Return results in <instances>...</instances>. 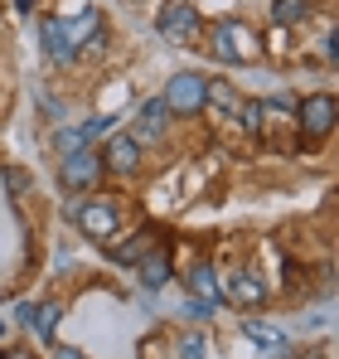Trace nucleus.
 <instances>
[{
  "label": "nucleus",
  "mask_w": 339,
  "mask_h": 359,
  "mask_svg": "<svg viewBox=\"0 0 339 359\" xmlns=\"http://www.w3.org/2000/svg\"><path fill=\"white\" fill-rule=\"evenodd\" d=\"M335 97L330 93H310L305 102H296V121H300V136L305 141H325L335 131Z\"/></svg>",
  "instance_id": "nucleus-6"
},
{
  "label": "nucleus",
  "mask_w": 339,
  "mask_h": 359,
  "mask_svg": "<svg viewBox=\"0 0 339 359\" xmlns=\"http://www.w3.org/2000/svg\"><path fill=\"white\" fill-rule=\"evenodd\" d=\"M97 156H102V170H112V175H136V170H141V141H136L131 131L107 136V146H102Z\"/></svg>",
  "instance_id": "nucleus-8"
},
{
  "label": "nucleus",
  "mask_w": 339,
  "mask_h": 359,
  "mask_svg": "<svg viewBox=\"0 0 339 359\" xmlns=\"http://www.w3.org/2000/svg\"><path fill=\"white\" fill-rule=\"evenodd\" d=\"M58 180H63V189H73V194H88L97 180H102V156L97 151H68V156H58Z\"/></svg>",
  "instance_id": "nucleus-5"
},
{
  "label": "nucleus",
  "mask_w": 339,
  "mask_h": 359,
  "mask_svg": "<svg viewBox=\"0 0 339 359\" xmlns=\"http://www.w3.org/2000/svg\"><path fill=\"white\" fill-rule=\"evenodd\" d=\"M184 282H189L194 301H209V306H219V301H223V282H219V272H214L209 262H194V267L184 272Z\"/></svg>",
  "instance_id": "nucleus-13"
},
{
  "label": "nucleus",
  "mask_w": 339,
  "mask_h": 359,
  "mask_svg": "<svg viewBox=\"0 0 339 359\" xmlns=\"http://www.w3.org/2000/svg\"><path fill=\"white\" fill-rule=\"evenodd\" d=\"M0 359H34L29 350H0Z\"/></svg>",
  "instance_id": "nucleus-21"
},
{
  "label": "nucleus",
  "mask_w": 339,
  "mask_h": 359,
  "mask_svg": "<svg viewBox=\"0 0 339 359\" xmlns=\"http://www.w3.org/2000/svg\"><path fill=\"white\" fill-rule=\"evenodd\" d=\"M209 49H214V59L228 63V68H242V63H257L262 59V39H257V29L252 25H242V20H219L214 29H209Z\"/></svg>",
  "instance_id": "nucleus-1"
},
{
  "label": "nucleus",
  "mask_w": 339,
  "mask_h": 359,
  "mask_svg": "<svg viewBox=\"0 0 339 359\" xmlns=\"http://www.w3.org/2000/svg\"><path fill=\"white\" fill-rule=\"evenodd\" d=\"M15 5H20V10H34V0H15Z\"/></svg>",
  "instance_id": "nucleus-23"
},
{
  "label": "nucleus",
  "mask_w": 339,
  "mask_h": 359,
  "mask_svg": "<svg viewBox=\"0 0 339 359\" xmlns=\"http://www.w3.org/2000/svg\"><path fill=\"white\" fill-rule=\"evenodd\" d=\"M242 330H247V340H257V345H267L272 355H286L291 345H286V335L277 330V325H267V320H257V316H247L242 320Z\"/></svg>",
  "instance_id": "nucleus-16"
},
{
  "label": "nucleus",
  "mask_w": 339,
  "mask_h": 359,
  "mask_svg": "<svg viewBox=\"0 0 339 359\" xmlns=\"http://www.w3.org/2000/svg\"><path fill=\"white\" fill-rule=\"evenodd\" d=\"M272 20L286 25V29L291 25H305L310 20V0H272Z\"/></svg>",
  "instance_id": "nucleus-17"
},
{
  "label": "nucleus",
  "mask_w": 339,
  "mask_h": 359,
  "mask_svg": "<svg viewBox=\"0 0 339 359\" xmlns=\"http://www.w3.org/2000/svg\"><path fill=\"white\" fill-rule=\"evenodd\" d=\"M0 330H5V320H0Z\"/></svg>",
  "instance_id": "nucleus-24"
},
{
  "label": "nucleus",
  "mask_w": 339,
  "mask_h": 359,
  "mask_svg": "<svg viewBox=\"0 0 339 359\" xmlns=\"http://www.w3.org/2000/svg\"><path fill=\"white\" fill-rule=\"evenodd\" d=\"M73 219H78V233L92 243H112L121 229V204L112 194H92V199H78L73 204Z\"/></svg>",
  "instance_id": "nucleus-2"
},
{
  "label": "nucleus",
  "mask_w": 339,
  "mask_h": 359,
  "mask_svg": "<svg viewBox=\"0 0 339 359\" xmlns=\"http://www.w3.org/2000/svg\"><path fill=\"white\" fill-rule=\"evenodd\" d=\"M39 44H44V54H49L54 68H73V63H78V44L68 39V29H63L58 15H44V20H39Z\"/></svg>",
  "instance_id": "nucleus-9"
},
{
  "label": "nucleus",
  "mask_w": 339,
  "mask_h": 359,
  "mask_svg": "<svg viewBox=\"0 0 339 359\" xmlns=\"http://www.w3.org/2000/svg\"><path fill=\"white\" fill-rule=\"evenodd\" d=\"M170 126V112L160 97H146V102H136V117H131V136L146 146V141H160Z\"/></svg>",
  "instance_id": "nucleus-10"
},
{
  "label": "nucleus",
  "mask_w": 339,
  "mask_h": 359,
  "mask_svg": "<svg viewBox=\"0 0 339 359\" xmlns=\"http://www.w3.org/2000/svg\"><path fill=\"white\" fill-rule=\"evenodd\" d=\"M204 93H209V73L184 68V73H174L165 83L160 102H165L170 117H204Z\"/></svg>",
  "instance_id": "nucleus-3"
},
{
  "label": "nucleus",
  "mask_w": 339,
  "mask_h": 359,
  "mask_svg": "<svg viewBox=\"0 0 339 359\" xmlns=\"http://www.w3.org/2000/svg\"><path fill=\"white\" fill-rule=\"evenodd\" d=\"M136 267H141V287H151V292H160L170 277H174V262H170L165 243H155V248H151V252H146Z\"/></svg>",
  "instance_id": "nucleus-12"
},
{
  "label": "nucleus",
  "mask_w": 339,
  "mask_h": 359,
  "mask_svg": "<svg viewBox=\"0 0 339 359\" xmlns=\"http://www.w3.org/2000/svg\"><path fill=\"white\" fill-rule=\"evenodd\" d=\"M54 359H88V355H83V350H58Z\"/></svg>",
  "instance_id": "nucleus-22"
},
{
  "label": "nucleus",
  "mask_w": 339,
  "mask_h": 359,
  "mask_svg": "<svg viewBox=\"0 0 339 359\" xmlns=\"http://www.w3.org/2000/svg\"><path fill=\"white\" fill-rule=\"evenodd\" d=\"M237 88L228 78H209V93H204V112H219V117H237Z\"/></svg>",
  "instance_id": "nucleus-15"
},
{
  "label": "nucleus",
  "mask_w": 339,
  "mask_h": 359,
  "mask_svg": "<svg viewBox=\"0 0 339 359\" xmlns=\"http://www.w3.org/2000/svg\"><path fill=\"white\" fill-rule=\"evenodd\" d=\"M179 359H209V340L204 335H184L179 340Z\"/></svg>",
  "instance_id": "nucleus-19"
},
{
  "label": "nucleus",
  "mask_w": 339,
  "mask_h": 359,
  "mask_svg": "<svg viewBox=\"0 0 339 359\" xmlns=\"http://www.w3.org/2000/svg\"><path fill=\"white\" fill-rule=\"evenodd\" d=\"M262 112H267V102H257V97H242V102H237V121H242L247 131H262Z\"/></svg>",
  "instance_id": "nucleus-18"
},
{
  "label": "nucleus",
  "mask_w": 339,
  "mask_h": 359,
  "mask_svg": "<svg viewBox=\"0 0 339 359\" xmlns=\"http://www.w3.org/2000/svg\"><path fill=\"white\" fill-rule=\"evenodd\" d=\"M184 316H194V320H209V316H214V306H209V301H184Z\"/></svg>",
  "instance_id": "nucleus-20"
},
{
  "label": "nucleus",
  "mask_w": 339,
  "mask_h": 359,
  "mask_svg": "<svg viewBox=\"0 0 339 359\" xmlns=\"http://www.w3.org/2000/svg\"><path fill=\"white\" fill-rule=\"evenodd\" d=\"M20 320L39 335V340H54V330H58V320H63V306L58 301H44V306H25L20 311Z\"/></svg>",
  "instance_id": "nucleus-14"
},
{
  "label": "nucleus",
  "mask_w": 339,
  "mask_h": 359,
  "mask_svg": "<svg viewBox=\"0 0 339 359\" xmlns=\"http://www.w3.org/2000/svg\"><path fill=\"white\" fill-rule=\"evenodd\" d=\"M199 29H204V25H199V10H194L189 0H165L160 15H155V34H160L165 44H174V49L194 44Z\"/></svg>",
  "instance_id": "nucleus-4"
},
{
  "label": "nucleus",
  "mask_w": 339,
  "mask_h": 359,
  "mask_svg": "<svg viewBox=\"0 0 339 359\" xmlns=\"http://www.w3.org/2000/svg\"><path fill=\"white\" fill-rule=\"evenodd\" d=\"M219 282H223V301L237 306V311H252V306L267 301V277L252 272V267H237V272H228V277H219Z\"/></svg>",
  "instance_id": "nucleus-7"
},
{
  "label": "nucleus",
  "mask_w": 339,
  "mask_h": 359,
  "mask_svg": "<svg viewBox=\"0 0 339 359\" xmlns=\"http://www.w3.org/2000/svg\"><path fill=\"white\" fill-rule=\"evenodd\" d=\"M160 243V229H136L126 243H107V252H112V262H126V267H136L151 248Z\"/></svg>",
  "instance_id": "nucleus-11"
}]
</instances>
